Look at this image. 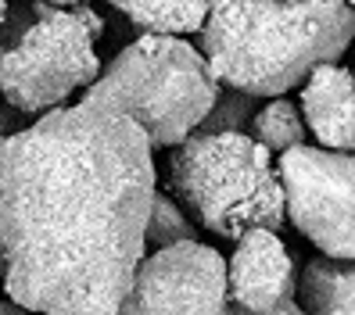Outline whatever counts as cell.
Masks as SVG:
<instances>
[{
    "mask_svg": "<svg viewBox=\"0 0 355 315\" xmlns=\"http://www.w3.org/2000/svg\"><path fill=\"white\" fill-rule=\"evenodd\" d=\"M169 186L198 226L226 240L287 222V190L273 151L241 129L194 133L173 147Z\"/></svg>",
    "mask_w": 355,
    "mask_h": 315,
    "instance_id": "obj_3",
    "label": "cell"
},
{
    "mask_svg": "<svg viewBox=\"0 0 355 315\" xmlns=\"http://www.w3.org/2000/svg\"><path fill=\"white\" fill-rule=\"evenodd\" d=\"M201 54L230 90L280 97L334 65L355 36L348 0H208Z\"/></svg>",
    "mask_w": 355,
    "mask_h": 315,
    "instance_id": "obj_2",
    "label": "cell"
},
{
    "mask_svg": "<svg viewBox=\"0 0 355 315\" xmlns=\"http://www.w3.org/2000/svg\"><path fill=\"white\" fill-rule=\"evenodd\" d=\"M305 125L327 151L355 154V75L348 69L320 65L302 87Z\"/></svg>",
    "mask_w": 355,
    "mask_h": 315,
    "instance_id": "obj_9",
    "label": "cell"
},
{
    "mask_svg": "<svg viewBox=\"0 0 355 315\" xmlns=\"http://www.w3.org/2000/svg\"><path fill=\"white\" fill-rule=\"evenodd\" d=\"M302 305L309 315H355V262L312 258L302 272Z\"/></svg>",
    "mask_w": 355,
    "mask_h": 315,
    "instance_id": "obj_10",
    "label": "cell"
},
{
    "mask_svg": "<svg viewBox=\"0 0 355 315\" xmlns=\"http://www.w3.org/2000/svg\"><path fill=\"white\" fill-rule=\"evenodd\" d=\"M47 4H58V8H79V4H87V0H47Z\"/></svg>",
    "mask_w": 355,
    "mask_h": 315,
    "instance_id": "obj_17",
    "label": "cell"
},
{
    "mask_svg": "<svg viewBox=\"0 0 355 315\" xmlns=\"http://www.w3.org/2000/svg\"><path fill=\"white\" fill-rule=\"evenodd\" d=\"M4 315H36V312H29V308H22V305L8 301V305H4Z\"/></svg>",
    "mask_w": 355,
    "mask_h": 315,
    "instance_id": "obj_16",
    "label": "cell"
},
{
    "mask_svg": "<svg viewBox=\"0 0 355 315\" xmlns=\"http://www.w3.org/2000/svg\"><path fill=\"white\" fill-rule=\"evenodd\" d=\"M348 4H352V8H355V0H348Z\"/></svg>",
    "mask_w": 355,
    "mask_h": 315,
    "instance_id": "obj_19",
    "label": "cell"
},
{
    "mask_svg": "<svg viewBox=\"0 0 355 315\" xmlns=\"http://www.w3.org/2000/svg\"><path fill=\"white\" fill-rule=\"evenodd\" d=\"M187 240H198L194 222L183 215V208H176L165 194H158L151 208V222H148V247L165 251V247L187 244Z\"/></svg>",
    "mask_w": 355,
    "mask_h": 315,
    "instance_id": "obj_13",
    "label": "cell"
},
{
    "mask_svg": "<svg viewBox=\"0 0 355 315\" xmlns=\"http://www.w3.org/2000/svg\"><path fill=\"white\" fill-rule=\"evenodd\" d=\"M287 219L327 258L355 262V154L291 147L280 154Z\"/></svg>",
    "mask_w": 355,
    "mask_h": 315,
    "instance_id": "obj_6",
    "label": "cell"
},
{
    "mask_svg": "<svg viewBox=\"0 0 355 315\" xmlns=\"http://www.w3.org/2000/svg\"><path fill=\"white\" fill-rule=\"evenodd\" d=\"M287 4H298V0H287Z\"/></svg>",
    "mask_w": 355,
    "mask_h": 315,
    "instance_id": "obj_18",
    "label": "cell"
},
{
    "mask_svg": "<svg viewBox=\"0 0 355 315\" xmlns=\"http://www.w3.org/2000/svg\"><path fill=\"white\" fill-rule=\"evenodd\" d=\"M226 315H309L305 312V305L295 298V301H287V305H280L277 312H248V308H237V305H230V312Z\"/></svg>",
    "mask_w": 355,
    "mask_h": 315,
    "instance_id": "obj_15",
    "label": "cell"
},
{
    "mask_svg": "<svg viewBox=\"0 0 355 315\" xmlns=\"http://www.w3.org/2000/svg\"><path fill=\"white\" fill-rule=\"evenodd\" d=\"M133 115L155 147H180L219 104V79L201 51L180 36L144 33L122 47L87 90Z\"/></svg>",
    "mask_w": 355,
    "mask_h": 315,
    "instance_id": "obj_4",
    "label": "cell"
},
{
    "mask_svg": "<svg viewBox=\"0 0 355 315\" xmlns=\"http://www.w3.org/2000/svg\"><path fill=\"white\" fill-rule=\"evenodd\" d=\"M298 298V276L277 229H252L230 258V305L248 312H277Z\"/></svg>",
    "mask_w": 355,
    "mask_h": 315,
    "instance_id": "obj_8",
    "label": "cell"
},
{
    "mask_svg": "<svg viewBox=\"0 0 355 315\" xmlns=\"http://www.w3.org/2000/svg\"><path fill=\"white\" fill-rule=\"evenodd\" d=\"M4 54L0 82L18 111H54L79 87L104 75L94 39L104 33L101 15L87 4L58 8L47 0L4 8Z\"/></svg>",
    "mask_w": 355,
    "mask_h": 315,
    "instance_id": "obj_5",
    "label": "cell"
},
{
    "mask_svg": "<svg viewBox=\"0 0 355 315\" xmlns=\"http://www.w3.org/2000/svg\"><path fill=\"white\" fill-rule=\"evenodd\" d=\"M252 129L255 140L266 143L269 151H291V147H302L305 143V125L302 115L291 100H269L262 111L252 115Z\"/></svg>",
    "mask_w": 355,
    "mask_h": 315,
    "instance_id": "obj_12",
    "label": "cell"
},
{
    "mask_svg": "<svg viewBox=\"0 0 355 315\" xmlns=\"http://www.w3.org/2000/svg\"><path fill=\"white\" fill-rule=\"evenodd\" d=\"M148 129L87 93L0 147L8 301L36 315H119L148 258Z\"/></svg>",
    "mask_w": 355,
    "mask_h": 315,
    "instance_id": "obj_1",
    "label": "cell"
},
{
    "mask_svg": "<svg viewBox=\"0 0 355 315\" xmlns=\"http://www.w3.org/2000/svg\"><path fill=\"white\" fill-rule=\"evenodd\" d=\"M230 312V262L216 247L187 240L151 251L119 315H226Z\"/></svg>",
    "mask_w": 355,
    "mask_h": 315,
    "instance_id": "obj_7",
    "label": "cell"
},
{
    "mask_svg": "<svg viewBox=\"0 0 355 315\" xmlns=\"http://www.w3.org/2000/svg\"><path fill=\"white\" fill-rule=\"evenodd\" d=\"M130 22L155 36L201 33L208 22V0H108Z\"/></svg>",
    "mask_w": 355,
    "mask_h": 315,
    "instance_id": "obj_11",
    "label": "cell"
},
{
    "mask_svg": "<svg viewBox=\"0 0 355 315\" xmlns=\"http://www.w3.org/2000/svg\"><path fill=\"white\" fill-rule=\"evenodd\" d=\"M252 115V93H223L219 104L212 108V115H208L201 122L198 133H230V129H244V118Z\"/></svg>",
    "mask_w": 355,
    "mask_h": 315,
    "instance_id": "obj_14",
    "label": "cell"
}]
</instances>
